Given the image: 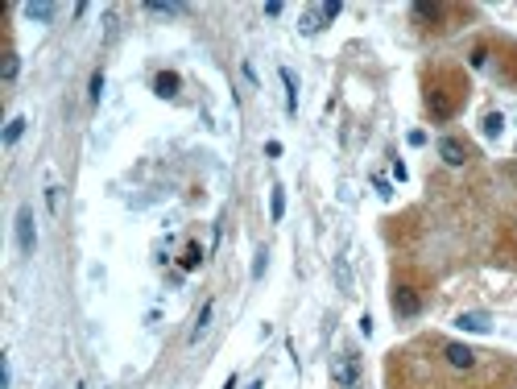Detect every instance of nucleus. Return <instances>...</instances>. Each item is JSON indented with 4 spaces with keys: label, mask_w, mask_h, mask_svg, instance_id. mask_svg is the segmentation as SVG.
Returning a JSON list of instances; mask_svg holds the SVG:
<instances>
[{
    "label": "nucleus",
    "mask_w": 517,
    "mask_h": 389,
    "mask_svg": "<svg viewBox=\"0 0 517 389\" xmlns=\"http://www.w3.org/2000/svg\"><path fill=\"white\" fill-rule=\"evenodd\" d=\"M25 17L37 25H50L54 21V4H25Z\"/></svg>",
    "instance_id": "11"
},
{
    "label": "nucleus",
    "mask_w": 517,
    "mask_h": 389,
    "mask_svg": "<svg viewBox=\"0 0 517 389\" xmlns=\"http://www.w3.org/2000/svg\"><path fill=\"white\" fill-rule=\"evenodd\" d=\"M212 315H215V302L207 298V302L199 307V319H195V327H190V344H199V340L207 335V327H212Z\"/></svg>",
    "instance_id": "7"
},
{
    "label": "nucleus",
    "mask_w": 517,
    "mask_h": 389,
    "mask_svg": "<svg viewBox=\"0 0 517 389\" xmlns=\"http://www.w3.org/2000/svg\"><path fill=\"white\" fill-rule=\"evenodd\" d=\"M17 249L30 257L33 249H37V228H33V207H21L17 211Z\"/></svg>",
    "instance_id": "3"
},
{
    "label": "nucleus",
    "mask_w": 517,
    "mask_h": 389,
    "mask_svg": "<svg viewBox=\"0 0 517 389\" xmlns=\"http://www.w3.org/2000/svg\"><path fill=\"white\" fill-rule=\"evenodd\" d=\"M439 158L451 166V170H459V166H468L472 154H468V145H463L459 137H443V141H439Z\"/></svg>",
    "instance_id": "4"
},
{
    "label": "nucleus",
    "mask_w": 517,
    "mask_h": 389,
    "mask_svg": "<svg viewBox=\"0 0 517 389\" xmlns=\"http://www.w3.org/2000/svg\"><path fill=\"white\" fill-rule=\"evenodd\" d=\"M25 125H30L25 116H13V121H8V129H4V137H0V141H4V145H17V141H21V132H25Z\"/></svg>",
    "instance_id": "13"
},
{
    "label": "nucleus",
    "mask_w": 517,
    "mask_h": 389,
    "mask_svg": "<svg viewBox=\"0 0 517 389\" xmlns=\"http://www.w3.org/2000/svg\"><path fill=\"white\" fill-rule=\"evenodd\" d=\"M248 389H265V385H261V381H253V385H248Z\"/></svg>",
    "instance_id": "29"
},
{
    "label": "nucleus",
    "mask_w": 517,
    "mask_h": 389,
    "mask_svg": "<svg viewBox=\"0 0 517 389\" xmlns=\"http://www.w3.org/2000/svg\"><path fill=\"white\" fill-rule=\"evenodd\" d=\"M59 199H62V187H46V203H50V211H59Z\"/></svg>",
    "instance_id": "24"
},
{
    "label": "nucleus",
    "mask_w": 517,
    "mask_h": 389,
    "mask_svg": "<svg viewBox=\"0 0 517 389\" xmlns=\"http://www.w3.org/2000/svg\"><path fill=\"white\" fill-rule=\"evenodd\" d=\"M17 70H21V58L8 50V54H4V66H0V79H4V83H13V79H17Z\"/></svg>",
    "instance_id": "16"
},
{
    "label": "nucleus",
    "mask_w": 517,
    "mask_h": 389,
    "mask_svg": "<svg viewBox=\"0 0 517 389\" xmlns=\"http://www.w3.org/2000/svg\"><path fill=\"white\" fill-rule=\"evenodd\" d=\"M360 335H372V315H360Z\"/></svg>",
    "instance_id": "27"
},
{
    "label": "nucleus",
    "mask_w": 517,
    "mask_h": 389,
    "mask_svg": "<svg viewBox=\"0 0 517 389\" xmlns=\"http://www.w3.org/2000/svg\"><path fill=\"white\" fill-rule=\"evenodd\" d=\"M99 96H104V70L92 75V104H99Z\"/></svg>",
    "instance_id": "22"
},
{
    "label": "nucleus",
    "mask_w": 517,
    "mask_h": 389,
    "mask_svg": "<svg viewBox=\"0 0 517 389\" xmlns=\"http://www.w3.org/2000/svg\"><path fill=\"white\" fill-rule=\"evenodd\" d=\"M13 385V369H8V360H4V364H0V389H8Z\"/></svg>",
    "instance_id": "25"
},
{
    "label": "nucleus",
    "mask_w": 517,
    "mask_h": 389,
    "mask_svg": "<svg viewBox=\"0 0 517 389\" xmlns=\"http://www.w3.org/2000/svg\"><path fill=\"white\" fill-rule=\"evenodd\" d=\"M410 13H414V21H439V17H443V8H439V4H426V0H418Z\"/></svg>",
    "instance_id": "12"
},
{
    "label": "nucleus",
    "mask_w": 517,
    "mask_h": 389,
    "mask_svg": "<svg viewBox=\"0 0 517 389\" xmlns=\"http://www.w3.org/2000/svg\"><path fill=\"white\" fill-rule=\"evenodd\" d=\"M178 8H183V4H170V0H150V4H145V13H153V17H174Z\"/></svg>",
    "instance_id": "15"
},
{
    "label": "nucleus",
    "mask_w": 517,
    "mask_h": 389,
    "mask_svg": "<svg viewBox=\"0 0 517 389\" xmlns=\"http://www.w3.org/2000/svg\"><path fill=\"white\" fill-rule=\"evenodd\" d=\"M75 389H83V385H75Z\"/></svg>",
    "instance_id": "30"
},
{
    "label": "nucleus",
    "mask_w": 517,
    "mask_h": 389,
    "mask_svg": "<svg viewBox=\"0 0 517 389\" xmlns=\"http://www.w3.org/2000/svg\"><path fill=\"white\" fill-rule=\"evenodd\" d=\"M178 87H183V79H178L174 70H162V75H153V96L174 99V96H178Z\"/></svg>",
    "instance_id": "6"
},
{
    "label": "nucleus",
    "mask_w": 517,
    "mask_h": 389,
    "mask_svg": "<svg viewBox=\"0 0 517 389\" xmlns=\"http://www.w3.org/2000/svg\"><path fill=\"white\" fill-rule=\"evenodd\" d=\"M281 83H286V112L294 116V112H298V79H294L290 66H281Z\"/></svg>",
    "instance_id": "8"
},
{
    "label": "nucleus",
    "mask_w": 517,
    "mask_h": 389,
    "mask_svg": "<svg viewBox=\"0 0 517 389\" xmlns=\"http://www.w3.org/2000/svg\"><path fill=\"white\" fill-rule=\"evenodd\" d=\"M332 377H335V385L356 389V377H360V360H356V352H339V357H332Z\"/></svg>",
    "instance_id": "1"
},
{
    "label": "nucleus",
    "mask_w": 517,
    "mask_h": 389,
    "mask_svg": "<svg viewBox=\"0 0 517 389\" xmlns=\"http://www.w3.org/2000/svg\"><path fill=\"white\" fill-rule=\"evenodd\" d=\"M456 323L463 327V331H480V335H485L488 327H492V323H488V315H485V311H463V315H459Z\"/></svg>",
    "instance_id": "9"
},
{
    "label": "nucleus",
    "mask_w": 517,
    "mask_h": 389,
    "mask_svg": "<svg viewBox=\"0 0 517 389\" xmlns=\"http://www.w3.org/2000/svg\"><path fill=\"white\" fill-rule=\"evenodd\" d=\"M203 257H207V253H203V245H199V240H190V245L183 249V257H178V265L190 273V269H199V265H203Z\"/></svg>",
    "instance_id": "10"
},
{
    "label": "nucleus",
    "mask_w": 517,
    "mask_h": 389,
    "mask_svg": "<svg viewBox=\"0 0 517 389\" xmlns=\"http://www.w3.org/2000/svg\"><path fill=\"white\" fill-rule=\"evenodd\" d=\"M443 357H447L451 369H476V352H472L468 344H447V348H443Z\"/></svg>",
    "instance_id": "5"
},
{
    "label": "nucleus",
    "mask_w": 517,
    "mask_h": 389,
    "mask_svg": "<svg viewBox=\"0 0 517 389\" xmlns=\"http://www.w3.org/2000/svg\"><path fill=\"white\" fill-rule=\"evenodd\" d=\"M265 158H281V141H265Z\"/></svg>",
    "instance_id": "26"
},
{
    "label": "nucleus",
    "mask_w": 517,
    "mask_h": 389,
    "mask_svg": "<svg viewBox=\"0 0 517 389\" xmlns=\"http://www.w3.org/2000/svg\"><path fill=\"white\" fill-rule=\"evenodd\" d=\"M418 311H422V294L414 290V286H406V282H397V286H394V315L414 319Z\"/></svg>",
    "instance_id": "2"
},
{
    "label": "nucleus",
    "mask_w": 517,
    "mask_h": 389,
    "mask_svg": "<svg viewBox=\"0 0 517 389\" xmlns=\"http://www.w3.org/2000/svg\"><path fill=\"white\" fill-rule=\"evenodd\" d=\"M513 228H517V224H513Z\"/></svg>",
    "instance_id": "31"
},
{
    "label": "nucleus",
    "mask_w": 517,
    "mask_h": 389,
    "mask_svg": "<svg viewBox=\"0 0 517 389\" xmlns=\"http://www.w3.org/2000/svg\"><path fill=\"white\" fill-rule=\"evenodd\" d=\"M372 191L381 194V199H389V194H394V187H389V178H381V174H377V178H372Z\"/></svg>",
    "instance_id": "23"
},
{
    "label": "nucleus",
    "mask_w": 517,
    "mask_h": 389,
    "mask_svg": "<svg viewBox=\"0 0 517 389\" xmlns=\"http://www.w3.org/2000/svg\"><path fill=\"white\" fill-rule=\"evenodd\" d=\"M335 282H339V290H343V294L352 290V273H348V261H343V257L335 261Z\"/></svg>",
    "instance_id": "17"
},
{
    "label": "nucleus",
    "mask_w": 517,
    "mask_h": 389,
    "mask_svg": "<svg viewBox=\"0 0 517 389\" xmlns=\"http://www.w3.org/2000/svg\"><path fill=\"white\" fill-rule=\"evenodd\" d=\"M269 216H274V224H281V216H286V191L281 187L269 191Z\"/></svg>",
    "instance_id": "14"
},
{
    "label": "nucleus",
    "mask_w": 517,
    "mask_h": 389,
    "mask_svg": "<svg viewBox=\"0 0 517 389\" xmlns=\"http://www.w3.org/2000/svg\"><path fill=\"white\" fill-rule=\"evenodd\" d=\"M501 129H505V116H501V112H488L485 116V137H501Z\"/></svg>",
    "instance_id": "19"
},
{
    "label": "nucleus",
    "mask_w": 517,
    "mask_h": 389,
    "mask_svg": "<svg viewBox=\"0 0 517 389\" xmlns=\"http://www.w3.org/2000/svg\"><path fill=\"white\" fill-rule=\"evenodd\" d=\"M265 265H269V249H257V261H253V278H265Z\"/></svg>",
    "instance_id": "20"
},
{
    "label": "nucleus",
    "mask_w": 517,
    "mask_h": 389,
    "mask_svg": "<svg viewBox=\"0 0 517 389\" xmlns=\"http://www.w3.org/2000/svg\"><path fill=\"white\" fill-rule=\"evenodd\" d=\"M319 17H323V25L339 17V0H327V4H319Z\"/></svg>",
    "instance_id": "21"
},
{
    "label": "nucleus",
    "mask_w": 517,
    "mask_h": 389,
    "mask_svg": "<svg viewBox=\"0 0 517 389\" xmlns=\"http://www.w3.org/2000/svg\"><path fill=\"white\" fill-rule=\"evenodd\" d=\"M224 389H236V377H228V381H224Z\"/></svg>",
    "instance_id": "28"
},
{
    "label": "nucleus",
    "mask_w": 517,
    "mask_h": 389,
    "mask_svg": "<svg viewBox=\"0 0 517 389\" xmlns=\"http://www.w3.org/2000/svg\"><path fill=\"white\" fill-rule=\"evenodd\" d=\"M298 30H303V33H319V30H323V17H319V8H315V13H303Z\"/></svg>",
    "instance_id": "18"
}]
</instances>
